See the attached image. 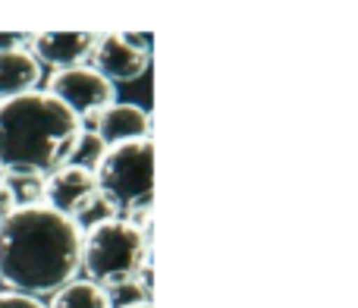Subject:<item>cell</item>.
Wrapping results in <instances>:
<instances>
[{
	"label": "cell",
	"mask_w": 358,
	"mask_h": 308,
	"mask_svg": "<svg viewBox=\"0 0 358 308\" xmlns=\"http://www.w3.org/2000/svg\"><path fill=\"white\" fill-rule=\"evenodd\" d=\"M79 220L50 204H22L0 220V280L22 296H50L82 267Z\"/></svg>",
	"instance_id": "6da1fadb"
},
{
	"label": "cell",
	"mask_w": 358,
	"mask_h": 308,
	"mask_svg": "<svg viewBox=\"0 0 358 308\" xmlns=\"http://www.w3.org/2000/svg\"><path fill=\"white\" fill-rule=\"evenodd\" d=\"M82 120L54 94L31 92L0 104V170L16 179H48L69 164Z\"/></svg>",
	"instance_id": "7a4b0ae2"
},
{
	"label": "cell",
	"mask_w": 358,
	"mask_h": 308,
	"mask_svg": "<svg viewBox=\"0 0 358 308\" xmlns=\"http://www.w3.org/2000/svg\"><path fill=\"white\" fill-rule=\"evenodd\" d=\"M148 239L145 230L123 217L94 220L82 242V267L101 286H126L136 284L145 271Z\"/></svg>",
	"instance_id": "3957f363"
},
{
	"label": "cell",
	"mask_w": 358,
	"mask_h": 308,
	"mask_svg": "<svg viewBox=\"0 0 358 308\" xmlns=\"http://www.w3.org/2000/svg\"><path fill=\"white\" fill-rule=\"evenodd\" d=\"M94 176H98L101 198L110 208H123L132 214L148 211L151 198H155V145L151 139L107 148Z\"/></svg>",
	"instance_id": "277c9868"
},
{
	"label": "cell",
	"mask_w": 358,
	"mask_h": 308,
	"mask_svg": "<svg viewBox=\"0 0 358 308\" xmlns=\"http://www.w3.org/2000/svg\"><path fill=\"white\" fill-rule=\"evenodd\" d=\"M48 94H54L63 107L76 113L79 120L94 117L98 120L107 107L117 104V88L107 76H101L94 66H73L50 76Z\"/></svg>",
	"instance_id": "5b68a950"
},
{
	"label": "cell",
	"mask_w": 358,
	"mask_h": 308,
	"mask_svg": "<svg viewBox=\"0 0 358 308\" xmlns=\"http://www.w3.org/2000/svg\"><path fill=\"white\" fill-rule=\"evenodd\" d=\"M151 35H98L94 69L110 82H136L145 76L151 60Z\"/></svg>",
	"instance_id": "8992f818"
},
{
	"label": "cell",
	"mask_w": 358,
	"mask_h": 308,
	"mask_svg": "<svg viewBox=\"0 0 358 308\" xmlns=\"http://www.w3.org/2000/svg\"><path fill=\"white\" fill-rule=\"evenodd\" d=\"M41 189H44V204H50L54 211L73 217V220L92 214L94 204L101 202L98 176L92 170H82V167H73V164L50 173Z\"/></svg>",
	"instance_id": "52a82bcc"
},
{
	"label": "cell",
	"mask_w": 358,
	"mask_h": 308,
	"mask_svg": "<svg viewBox=\"0 0 358 308\" xmlns=\"http://www.w3.org/2000/svg\"><path fill=\"white\" fill-rule=\"evenodd\" d=\"M29 44L38 63H48L60 73V69L82 66L88 57H94L98 35L92 31H41V35H29Z\"/></svg>",
	"instance_id": "ba28073f"
},
{
	"label": "cell",
	"mask_w": 358,
	"mask_h": 308,
	"mask_svg": "<svg viewBox=\"0 0 358 308\" xmlns=\"http://www.w3.org/2000/svg\"><path fill=\"white\" fill-rule=\"evenodd\" d=\"M38 82H41V63H38V57L31 50L25 48L0 50V104L31 94Z\"/></svg>",
	"instance_id": "9c48e42d"
},
{
	"label": "cell",
	"mask_w": 358,
	"mask_h": 308,
	"mask_svg": "<svg viewBox=\"0 0 358 308\" xmlns=\"http://www.w3.org/2000/svg\"><path fill=\"white\" fill-rule=\"evenodd\" d=\"M94 132L107 142V148L129 145V142H138V139H148L151 120L145 113V107L138 104H113L98 117V130Z\"/></svg>",
	"instance_id": "30bf717a"
},
{
	"label": "cell",
	"mask_w": 358,
	"mask_h": 308,
	"mask_svg": "<svg viewBox=\"0 0 358 308\" xmlns=\"http://www.w3.org/2000/svg\"><path fill=\"white\" fill-rule=\"evenodd\" d=\"M50 308H113V299L94 280H73L57 293Z\"/></svg>",
	"instance_id": "8fae6325"
},
{
	"label": "cell",
	"mask_w": 358,
	"mask_h": 308,
	"mask_svg": "<svg viewBox=\"0 0 358 308\" xmlns=\"http://www.w3.org/2000/svg\"><path fill=\"white\" fill-rule=\"evenodd\" d=\"M107 154V142L98 136V132H85V136L79 139V145H76L73 158H69V164L73 167H82V170H98V164L104 160Z\"/></svg>",
	"instance_id": "7c38bea8"
},
{
	"label": "cell",
	"mask_w": 358,
	"mask_h": 308,
	"mask_svg": "<svg viewBox=\"0 0 358 308\" xmlns=\"http://www.w3.org/2000/svg\"><path fill=\"white\" fill-rule=\"evenodd\" d=\"M19 208V195L16 189H13L6 179H0V220H6V217L13 214V211Z\"/></svg>",
	"instance_id": "4fadbf2b"
},
{
	"label": "cell",
	"mask_w": 358,
	"mask_h": 308,
	"mask_svg": "<svg viewBox=\"0 0 358 308\" xmlns=\"http://www.w3.org/2000/svg\"><path fill=\"white\" fill-rule=\"evenodd\" d=\"M0 308H44L35 296H22V293H0Z\"/></svg>",
	"instance_id": "5bb4252c"
},
{
	"label": "cell",
	"mask_w": 358,
	"mask_h": 308,
	"mask_svg": "<svg viewBox=\"0 0 358 308\" xmlns=\"http://www.w3.org/2000/svg\"><path fill=\"white\" fill-rule=\"evenodd\" d=\"M25 38L29 35H19V31H0V50H10V48H22Z\"/></svg>",
	"instance_id": "9a60e30c"
},
{
	"label": "cell",
	"mask_w": 358,
	"mask_h": 308,
	"mask_svg": "<svg viewBox=\"0 0 358 308\" xmlns=\"http://www.w3.org/2000/svg\"><path fill=\"white\" fill-rule=\"evenodd\" d=\"M123 308H151V302H132V305H123Z\"/></svg>",
	"instance_id": "2e32d148"
}]
</instances>
